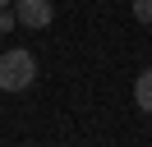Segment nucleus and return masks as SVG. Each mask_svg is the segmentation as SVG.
<instances>
[{
  "instance_id": "f257e3e1",
  "label": "nucleus",
  "mask_w": 152,
  "mask_h": 147,
  "mask_svg": "<svg viewBox=\"0 0 152 147\" xmlns=\"http://www.w3.org/2000/svg\"><path fill=\"white\" fill-rule=\"evenodd\" d=\"M37 83V60L23 46H10L0 55V92H28Z\"/></svg>"
},
{
  "instance_id": "f03ea898",
  "label": "nucleus",
  "mask_w": 152,
  "mask_h": 147,
  "mask_svg": "<svg viewBox=\"0 0 152 147\" xmlns=\"http://www.w3.org/2000/svg\"><path fill=\"white\" fill-rule=\"evenodd\" d=\"M51 18H56L51 0H14V23H23V28H46Z\"/></svg>"
},
{
  "instance_id": "7ed1b4c3",
  "label": "nucleus",
  "mask_w": 152,
  "mask_h": 147,
  "mask_svg": "<svg viewBox=\"0 0 152 147\" xmlns=\"http://www.w3.org/2000/svg\"><path fill=\"white\" fill-rule=\"evenodd\" d=\"M134 101H138L143 115H152V69H143L138 78H134Z\"/></svg>"
},
{
  "instance_id": "20e7f679",
  "label": "nucleus",
  "mask_w": 152,
  "mask_h": 147,
  "mask_svg": "<svg viewBox=\"0 0 152 147\" xmlns=\"http://www.w3.org/2000/svg\"><path fill=\"white\" fill-rule=\"evenodd\" d=\"M134 18L138 23H152V0H134Z\"/></svg>"
},
{
  "instance_id": "39448f33",
  "label": "nucleus",
  "mask_w": 152,
  "mask_h": 147,
  "mask_svg": "<svg viewBox=\"0 0 152 147\" xmlns=\"http://www.w3.org/2000/svg\"><path fill=\"white\" fill-rule=\"evenodd\" d=\"M10 28H14V9H10V5H0V32H10Z\"/></svg>"
},
{
  "instance_id": "423d86ee",
  "label": "nucleus",
  "mask_w": 152,
  "mask_h": 147,
  "mask_svg": "<svg viewBox=\"0 0 152 147\" xmlns=\"http://www.w3.org/2000/svg\"><path fill=\"white\" fill-rule=\"evenodd\" d=\"M0 5H14V0H0Z\"/></svg>"
}]
</instances>
